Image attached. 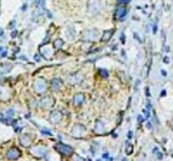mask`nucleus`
Here are the masks:
<instances>
[{
    "mask_svg": "<svg viewBox=\"0 0 173 161\" xmlns=\"http://www.w3.org/2000/svg\"><path fill=\"white\" fill-rule=\"evenodd\" d=\"M73 161H84V159L81 156L77 155V154H74L73 156Z\"/></svg>",
    "mask_w": 173,
    "mask_h": 161,
    "instance_id": "393cba45",
    "label": "nucleus"
},
{
    "mask_svg": "<svg viewBox=\"0 0 173 161\" xmlns=\"http://www.w3.org/2000/svg\"><path fill=\"white\" fill-rule=\"evenodd\" d=\"M15 24H16V21L12 20V21H10V22H9V25L7 26V28H8V29H12V28L15 26Z\"/></svg>",
    "mask_w": 173,
    "mask_h": 161,
    "instance_id": "a878e982",
    "label": "nucleus"
},
{
    "mask_svg": "<svg viewBox=\"0 0 173 161\" xmlns=\"http://www.w3.org/2000/svg\"><path fill=\"white\" fill-rule=\"evenodd\" d=\"M37 10L41 13L45 11V0H37Z\"/></svg>",
    "mask_w": 173,
    "mask_h": 161,
    "instance_id": "412c9836",
    "label": "nucleus"
},
{
    "mask_svg": "<svg viewBox=\"0 0 173 161\" xmlns=\"http://www.w3.org/2000/svg\"><path fill=\"white\" fill-rule=\"evenodd\" d=\"M86 133V128L81 124H74L71 129V135L75 138L83 137Z\"/></svg>",
    "mask_w": 173,
    "mask_h": 161,
    "instance_id": "f257e3e1",
    "label": "nucleus"
},
{
    "mask_svg": "<svg viewBox=\"0 0 173 161\" xmlns=\"http://www.w3.org/2000/svg\"><path fill=\"white\" fill-rule=\"evenodd\" d=\"M54 104H55V100H54V98L51 96L44 97L43 99H41V101H40V106L45 109L51 108V107L54 106Z\"/></svg>",
    "mask_w": 173,
    "mask_h": 161,
    "instance_id": "6e6552de",
    "label": "nucleus"
},
{
    "mask_svg": "<svg viewBox=\"0 0 173 161\" xmlns=\"http://www.w3.org/2000/svg\"><path fill=\"white\" fill-rule=\"evenodd\" d=\"M2 50H3V47H2V46H0V52H1Z\"/></svg>",
    "mask_w": 173,
    "mask_h": 161,
    "instance_id": "a18cd8bd",
    "label": "nucleus"
},
{
    "mask_svg": "<svg viewBox=\"0 0 173 161\" xmlns=\"http://www.w3.org/2000/svg\"><path fill=\"white\" fill-rule=\"evenodd\" d=\"M156 156H157V157H158V158H159V159H162V154H161V153H160V152H159V151H158V152H157V153H156Z\"/></svg>",
    "mask_w": 173,
    "mask_h": 161,
    "instance_id": "c9c22d12",
    "label": "nucleus"
},
{
    "mask_svg": "<svg viewBox=\"0 0 173 161\" xmlns=\"http://www.w3.org/2000/svg\"><path fill=\"white\" fill-rule=\"evenodd\" d=\"M48 152V148L43 146V145H37V146H34L30 149V153L31 155L36 156V157H43L46 155V153Z\"/></svg>",
    "mask_w": 173,
    "mask_h": 161,
    "instance_id": "20e7f679",
    "label": "nucleus"
},
{
    "mask_svg": "<svg viewBox=\"0 0 173 161\" xmlns=\"http://www.w3.org/2000/svg\"><path fill=\"white\" fill-rule=\"evenodd\" d=\"M12 69V65L10 64H4L3 65H1L0 68V71L2 72V74H7Z\"/></svg>",
    "mask_w": 173,
    "mask_h": 161,
    "instance_id": "aec40b11",
    "label": "nucleus"
},
{
    "mask_svg": "<svg viewBox=\"0 0 173 161\" xmlns=\"http://www.w3.org/2000/svg\"><path fill=\"white\" fill-rule=\"evenodd\" d=\"M127 14V8L125 6H119L115 10V18L116 19H124Z\"/></svg>",
    "mask_w": 173,
    "mask_h": 161,
    "instance_id": "f8f14e48",
    "label": "nucleus"
},
{
    "mask_svg": "<svg viewBox=\"0 0 173 161\" xmlns=\"http://www.w3.org/2000/svg\"><path fill=\"white\" fill-rule=\"evenodd\" d=\"M19 143L23 145V147H29L31 144V138L30 137V135L23 134L19 137Z\"/></svg>",
    "mask_w": 173,
    "mask_h": 161,
    "instance_id": "ddd939ff",
    "label": "nucleus"
},
{
    "mask_svg": "<svg viewBox=\"0 0 173 161\" xmlns=\"http://www.w3.org/2000/svg\"><path fill=\"white\" fill-rule=\"evenodd\" d=\"M94 131H95L96 134H103V132H104V124L101 121H96Z\"/></svg>",
    "mask_w": 173,
    "mask_h": 161,
    "instance_id": "2eb2a0df",
    "label": "nucleus"
},
{
    "mask_svg": "<svg viewBox=\"0 0 173 161\" xmlns=\"http://www.w3.org/2000/svg\"><path fill=\"white\" fill-rule=\"evenodd\" d=\"M101 4L99 0H89L88 1V10L92 14H96L100 11Z\"/></svg>",
    "mask_w": 173,
    "mask_h": 161,
    "instance_id": "39448f33",
    "label": "nucleus"
},
{
    "mask_svg": "<svg viewBox=\"0 0 173 161\" xmlns=\"http://www.w3.org/2000/svg\"><path fill=\"white\" fill-rule=\"evenodd\" d=\"M165 94H166V91H163V92L161 93V96L163 97V96H164V95H165Z\"/></svg>",
    "mask_w": 173,
    "mask_h": 161,
    "instance_id": "37998d69",
    "label": "nucleus"
},
{
    "mask_svg": "<svg viewBox=\"0 0 173 161\" xmlns=\"http://www.w3.org/2000/svg\"><path fill=\"white\" fill-rule=\"evenodd\" d=\"M30 1H33V0H30Z\"/></svg>",
    "mask_w": 173,
    "mask_h": 161,
    "instance_id": "09e8293b",
    "label": "nucleus"
},
{
    "mask_svg": "<svg viewBox=\"0 0 173 161\" xmlns=\"http://www.w3.org/2000/svg\"><path fill=\"white\" fill-rule=\"evenodd\" d=\"M161 72H162V75H167V72L164 71V69H162Z\"/></svg>",
    "mask_w": 173,
    "mask_h": 161,
    "instance_id": "58836bf2",
    "label": "nucleus"
},
{
    "mask_svg": "<svg viewBox=\"0 0 173 161\" xmlns=\"http://www.w3.org/2000/svg\"><path fill=\"white\" fill-rule=\"evenodd\" d=\"M84 100H85V97H84L83 94H76L73 98V104L75 106H80L84 103Z\"/></svg>",
    "mask_w": 173,
    "mask_h": 161,
    "instance_id": "4468645a",
    "label": "nucleus"
},
{
    "mask_svg": "<svg viewBox=\"0 0 173 161\" xmlns=\"http://www.w3.org/2000/svg\"><path fill=\"white\" fill-rule=\"evenodd\" d=\"M134 151V146L132 144H127L125 145V153L128 154V155H131L132 153H133Z\"/></svg>",
    "mask_w": 173,
    "mask_h": 161,
    "instance_id": "5701e85b",
    "label": "nucleus"
},
{
    "mask_svg": "<svg viewBox=\"0 0 173 161\" xmlns=\"http://www.w3.org/2000/svg\"><path fill=\"white\" fill-rule=\"evenodd\" d=\"M55 149L57 150L59 153H61L62 155H66V156H69L73 153V148H72L70 145H67V144L59 143L55 146Z\"/></svg>",
    "mask_w": 173,
    "mask_h": 161,
    "instance_id": "7ed1b4c3",
    "label": "nucleus"
},
{
    "mask_svg": "<svg viewBox=\"0 0 173 161\" xmlns=\"http://www.w3.org/2000/svg\"><path fill=\"white\" fill-rule=\"evenodd\" d=\"M1 81H2V78H1V77H0V82H1Z\"/></svg>",
    "mask_w": 173,
    "mask_h": 161,
    "instance_id": "49530a36",
    "label": "nucleus"
},
{
    "mask_svg": "<svg viewBox=\"0 0 173 161\" xmlns=\"http://www.w3.org/2000/svg\"><path fill=\"white\" fill-rule=\"evenodd\" d=\"M3 36V29L2 28H0V37Z\"/></svg>",
    "mask_w": 173,
    "mask_h": 161,
    "instance_id": "ea45409f",
    "label": "nucleus"
},
{
    "mask_svg": "<svg viewBox=\"0 0 173 161\" xmlns=\"http://www.w3.org/2000/svg\"><path fill=\"white\" fill-rule=\"evenodd\" d=\"M34 59H36V61H37V62H41L40 55H34Z\"/></svg>",
    "mask_w": 173,
    "mask_h": 161,
    "instance_id": "e433bc0d",
    "label": "nucleus"
},
{
    "mask_svg": "<svg viewBox=\"0 0 173 161\" xmlns=\"http://www.w3.org/2000/svg\"><path fill=\"white\" fill-rule=\"evenodd\" d=\"M112 34H114V29L104 31V32H103V34H102V36H101V42H108V40L111 39Z\"/></svg>",
    "mask_w": 173,
    "mask_h": 161,
    "instance_id": "dca6fc26",
    "label": "nucleus"
},
{
    "mask_svg": "<svg viewBox=\"0 0 173 161\" xmlns=\"http://www.w3.org/2000/svg\"><path fill=\"white\" fill-rule=\"evenodd\" d=\"M153 33L154 34L157 33V25L156 24H154V26H153Z\"/></svg>",
    "mask_w": 173,
    "mask_h": 161,
    "instance_id": "473e14b6",
    "label": "nucleus"
},
{
    "mask_svg": "<svg viewBox=\"0 0 173 161\" xmlns=\"http://www.w3.org/2000/svg\"><path fill=\"white\" fill-rule=\"evenodd\" d=\"M40 53L42 56H44L45 59H48L51 58V56H53V55H54V50H53V49H51L50 45H43L40 46Z\"/></svg>",
    "mask_w": 173,
    "mask_h": 161,
    "instance_id": "423d86ee",
    "label": "nucleus"
},
{
    "mask_svg": "<svg viewBox=\"0 0 173 161\" xmlns=\"http://www.w3.org/2000/svg\"><path fill=\"white\" fill-rule=\"evenodd\" d=\"M1 55H2V58H5V56H6V52H3Z\"/></svg>",
    "mask_w": 173,
    "mask_h": 161,
    "instance_id": "79ce46f5",
    "label": "nucleus"
},
{
    "mask_svg": "<svg viewBox=\"0 0 173 161\" xmlns=\"http://www.w3.org/2000/svg\"><path fill=\"white\" fill-rule=\"evenodd\" d=\"M17 35V30H13L12 31V33H11V37H15Z\"/></svg>",
    "mask_w": 173,
    "mask_h": 161,
    "instance_id": "2f4dec72",
    "label": "nucleus"
},
{
    "mask_svg": "<svg viewBox=\"0 0 173 161\" xmlns=\"http://www.w3.org/2000/svg\"><path fill=\"white\" fill-rule=\"evenodd\" d=\"M41 132H42L43 134H46V135H52V133L50 131H46V130H44V129Z\"/></svg>",
    "mask_w": 173,
    "mask_h": 161,
    "instance_id": "7c9ffc66",
    "label": "nucleus"
},
{
    "mask_svg": "<svg viewBox=\"0 0 173 161\" xmlns=\"http://www.w3.org/2000/svg\"><path fill=\"white\" fill-rule=\"evenodd\" d=\"M97 161H101V160H97Z\"/></svg>",
    "mask_w": 173,
    "mask_h": 161,
    "instance_id": "de8ad7c7",
    "label": "nucleus"
},
{
    "mask_svg": "<svg viewBox=\"0 0 173 161\" xmlns=\"http://www.w3.org/2000/svg\"><path fill=\"white\" fill-rule=\"evenodd\" d=\"M118 4H128L130 2V0H118Z\"/></svg>",
    "mask_w": 173,
    "mask_h": 161,
    "instance_id": "c85d7f7f",
    "label": "nucleus"
},
{
    "mask_svg": "<svg viewBox=\"0 0 173 161\" xmlns=\"http://www.w3.org/2000/svg\"><path fill=\"white\" fill-rule=\"evenodd\" d=\"M99 74H100V75H102L103 78H108V72L106 71V69H99Z\"/></svg>",
    "mask_w": 173,
    "mask_h": 161,
    "instance_id": "b1692460",
    "label": "nucleus"
},
{
    "mask_svg": "<svg viewBox=\"0 0 173 161\" xmlns=\"http://www.w3.org/2000/svg\"><path fill=\"white\" fill-rule=\"evenodd\" d=\"M26 9H27V4H23V7H21V10H23V11H26Z\"/></svg>",
    "mask_w": 173,
    "mask_h": 161,
    "instance_id": "f704fd0d",
    "label": "nucleus"
},
{
    "mask_svg": "<svg viewBox=\"0 0 173 161\" xmlns=\"http://www.w3.org/2000/svg\"><path fill=\"white\" fill-rule=\"evenodd\" d=\"M163 62H164L165 64H169V62H170V59H169L168 56H164V59H163Z\"/></svg>",
    "mask_w": 173,
    "mask_h": 161,
    "instance_id": "c756f323",
    "label": "nucleus"
},
{
    "mask_svg": "<svg viewBox=\"0 0 173 161\" xmlns=\"http://www.w3.org/2000/svg\"><path fill=\"white\" fill-rule=\"evenodd\" d=\"M165 50H166V52H169V47H168V46H166V49H165Z\"/></svg>",
    "mask_w": 173,
    "mask_h": 161,
    "instance_id": "c03bdc74",
    "label": "nucleus"
},
{
    "mask_svg": "<svg viewBox=\"0 0 173 161\" xmlns=\"http://www.w3.org/2000/svg\"><path fill=\"white\" fill-rule=\"evenodd\" d=\"M63 45H64V40L61 39H56L54 42V47L56 49H60L63 46Z\"/></svg>",
    "mask_w": 173,
    "mask_h": 161,
    "instance_id": "4be33fe9",
    "label": "nucleus"
},
{
    "mask_svg": "<svg viewBox=\"0 0 173 161\" xmlns=\"http://www.w3.org/2000/svg\"><path fill=\"white\" fill-rule=\"evenodd\" d=\"M6 157H7L8 159H10V160H15V159L19 158V157H20L19 149H17L16 147L10 148V149L7 151V153H6Z\"/></svg>",
    "mask_w": 173,
    "mask_h": 161,
    "instance_id": "1a4fd4ad",
    "label": "nucleus"
},
{
    "mask_svg": "<svg viewBox=\"0 0 173 161\" xmlns=\"http://www.w3.org/2000/svg\"><path fill=\"white\" fill-rule=\"evenodd\" d=\"M133 35H134V37H135V39H136L138 40V42H140V43H142V42H143V40L140 39V36L138 35V33H137V32H134V34H133Z\"/></svg>",
    "mask_w": 173,
    "mask_h": 161,
    "instance_id": "bb28decb",
    "label": "nucleus"
},
{
    "mask_svg": "<svg viewBox=\"0 0 173 161\" xmlns=\"http://www.w3.org/2000/svg\"><path fill=\"white\" fill-rule=\"evenodd\" d=\"M0 99L3 101H6L9 99V93L6 88H3V87L0 88Z\"/></svg>",
    "mask_w": 173,
    "mask_h": 161,
    "instance_id": "6ab92c4d",
    "label": "nucleus"
},
{
    "mask_svg": "<svg viewBox=\"0 0 173 161\" xmlns=\"http://www.w3.org/2000/svg\"><path fill=\"white\" fill-rule=\"evenodd\" d=\"M138 120H139V122H143L144 121V118H143V117L139 116V117H138Z\"/></svg>",
    "mask_w": 173,
    "mask_h": 161,
    "instance_id": "4c0bfd02",
    "label": "nucleus"
},
{
    "mask_svg": "<svg viewBox=\"0 0 173 161\" xmlns=\"http://www.w3.org/2000/svg\"><path fill=\"white\" fill-rule=\"evenodd\" d=\"M121 40H122V43H125V34H124V33L121 34Z\"/></svg>",
    "mask_w": 173,
    "mask_h": 161,
    "instance_id": "72a5a7b5",
    "label": "nucleus"
},
{
    "mask_svg": "<svg viewBox=\"0 0 173 161\" xmlns=\"http://www.w3.org/2000/svg\"><path fill=\"white\" fill-rule=\"evenodd\" d=\"M14 111H13V109H9V110H7V112H6V115H7L8 117H12L13 116V113Z\"/></svg>",
    "mask_w": 173,
    "mask_h": 161,
    "instance_id": "cd10ccee",
    "label": "nucleus"
},
{
    "mask_svg": "<svg viewBox=\"0 0 173 161\" xmlns=\"http://www.w3.org/2000/svg\"><path fill=\"white\" fill-rule=\"evenodd\" d=\"M97 37H98V32L95 29H89L84 32L83 40L84 42H93L97 39Z\"/></svg>",
    "mask_w": 173,
    "mask_h": 161,
    "instance_id": "0eeeda50",
    "label": "nucleus"
},
{
    "mask_svg": "<svg viewBox=\"0 0 173 161\" xmlns=\"http://www.w3.org/2000/svg\"><path fill=\"white\" fill-rule=\"evenodd\" d=\"M34 89L37 94H44L47 91V82L45 79L41 78L36 80L34 83Z\"/></svg>",
    "mask_w": 173,
    "mask_h": 161,
    "instance_id": "f03ea898",
    "label": "nucleus"
},
{
    "mask_svg": "<svg viewBox=\"0 0 173 161\" xmlns=\"http://www.w3.org/2000/svg\"><path fill=\"white\" fill-rule=\"evenodd\" d=\"M47 13H48V15H49L48 17H50V18H52V17H53V16H52V14H51V12H50V11H47Z\"/></svg>",
    "mask_w": 173,
    "mask_h": 161,
    "instance_id": "a19ab883",
    "label": "nucleus"
},
{
    "mask_svg": "<svg viewBox=\"0 0 173 161\" xmlns=\"http://www.w3.org/2000/svg\"><path fill=\"white\" fill-rule=\"evenodd\" d=\"M62 113L60 111H53L50 115V121H51L52 124H58V123L62 120Z\"/></svg>",
    "mask_w": 173,
    "mask_h": 161,
    "instance_id": "9d476101",
    "label": "nucleus"
},
{
    "mask_svg": "<svg viewBox=\"0 0 173 161\" xmlns=\"http://www.w3.org/2000/svg\"><path fill=\"white\" fill-rule=\"evenodd\" d=\"M63 86V82L61 79H58V78H55L53 79L51 81V88L53 89V91H55V92H58L60 91V89L62 88Z\"/></svg>",
    "mask_w": 173,
    "mask_h": 161,
    "instance_id": "9b49d317",
    "label": "nucleus"
},
{
    "mask_svg": "<svg viewBox=\"0 0 173 161\" xmlns=\"http://www.w3.org/2000/svg\"><path fill=\"white\" fill-rule=\"evenodd\" d=\"M81 80H82V77H81L79 74H74L69 78V82H70V84H73V85L80 83Z\"/></svg>",
    "mask_w": 173,
    "mask_h": 161,
    "instance_id": "f3484780",
    "label": "nucleus"
},
{
    "mask_svg": "<svg viewBox=\"0 0 173 161\" xmlns=\"http://www.w3.org/2000/svg\"><path fill=\"white\" fill-rule=\"evenodd\" d=\"M66 36H67L68 39L70 40H73L75 39V36H76V33H75V30L73 27L69 26L67 28V30H66Z\"/></svg>",
    "mask_w": 173,
    "mask_h": 161,
    "instance_id": "a211bd4d",
    "label": "nucleus"
}]
</instances>
